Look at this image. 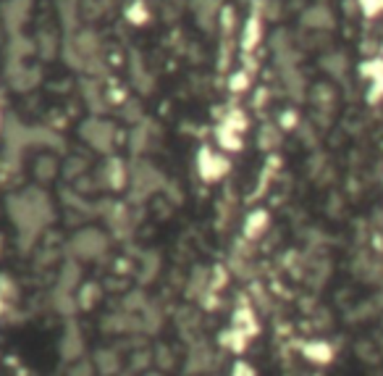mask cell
<instances>
[{"instance_id":"6da1fadb","label":"cell","mask_w":383,"mask_h":376,"mask_svg":"<svg viewBox=\"0 0 383 376\" xmlns=\"http://www.w3.org/2000/svg\"><path fill=\"white\" fill-rule=\"evenodd\" d=\"M197 166H200V174H203V179L208 182H215L220 179L223 174L228 172V164L223 161V158L218 156V153H213V150H200V158H197Z\"/></svg>"},{"instance_id":"7a4b0ae2","label":"cell","mask_w":383,"mask_h":376,"mask_svg":"<svg viewBox=\"0 0 383 376\" xmlns=\"http://www.w3.org/2000/svg\"><path fill=\"white\" fill-rule=\"evenodd\" d=\"M305 355H307L312 363H331L334 350H331V345L328 342H312L305 347Z\"/></svg>"},{"instance_id":"3957f363","label":"cell","mask_w":383,"mask_h":376,"mask_svg":"<svg viewBox=\"0 0 383 376\" xmlns=\"http://www.w3.org/2000/svg\"><path fill=\"white\" fill-rule=\"evenodd\" d=\"M265 227H268V216H265L262 211H257V213H252V216L247 219L245 234H247V237H260Z\"/></svg>"},{"instance_id":"277c9868","label":"cell","mask_w":383,"mask_h":376,"mask_svg":"<svg viewBox=\"0 0 383 376\" xmlns=\"http://www.w3.org/2000/svg\"><path fill=\"white\" fill-rule=\"evenodd\" d=\"M231 376H257V371H255L250 363L239 360V363H234V368H231Z\"/></svg>"}]
</instances>
